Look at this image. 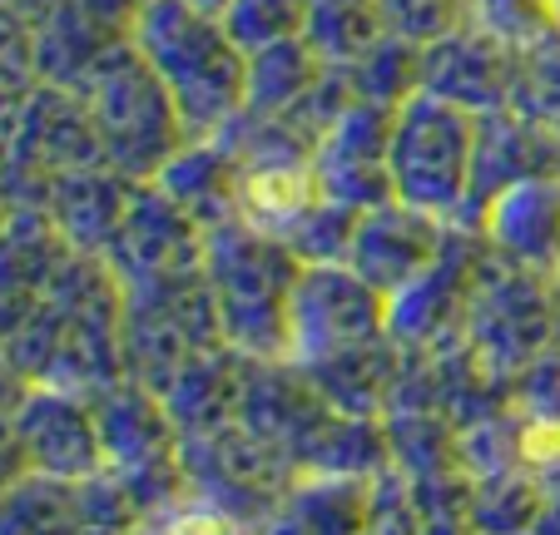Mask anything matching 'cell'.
<instances>
[{
  "label": "cell",
  "instance_id": "1",
  "mask_svg": "<svg viewBox=\"0 0 560 535\" xmlns=\"http://www.w3.org/2000/svg\"><path fill=\"white\" fill-rule=\"evenodd\" d=\"M5 377L85 397L125 377V288L100 253H70L25 323L5 333Z\"/></svg>",
  "mask_w": 560,
  "mask_h": 535
},
{
  "label": "cell",
  "instance_id": "2",
  "mask_svg": "<svg viewBox=\"0 0 560 535\" xmlns=\"http://www.w3.org/2000/svg\"><path fill=\"white\" fill-rule=\"evenodd\" d=\"M135 45L154 74L170 84L189 139H213L248 95V55L233 45L219 15L189 0H144Z\"/></svg>",
  "mask_w": 560,
  "mask_h": 535
},
{
  "label": "cell",
  "instance_id": "3",
  "mask_svg": "<svg viewBox=\"0 0 560 535\" xmlns=\"http://www.w3.org/2000/svg\"><path fill=\"white\" fill-rule=\"evenodd\" d=\"M303 258L283 239L233 219L209 233L203 278L219 303L223 342L244 357H288V307Z\"/></svg>",
  "mask_w": 560,
  "mask_h": 535
},
{
  "label": "cell",
  "instance_id": "4",
  "mask_svg": "<svg viewBox=\"0 0 560 535\" xmlns=\"http://www.w3.org/2000/svg\"><path fill=\"white\" fill-rule=\"evenodd\" d=\"M80 95L90 100L100 144H105V164H115L119 174L139 178V184H154L159 168L189 144V129L179 119L170 84L159 80L135 40L109 55L85 80Z\"/></svg>",
  "mask_w": 560,
  "mask_h": 535
},
{
  "label": "cell",
  "instance_id": "5",
  "mask_svg": "<svg viewBox=\"0 0 560 535\" xmlns=\"http://www.w3.org/2000/svg\"><path fill=\"white\" fill-rule=\"evenodd\" d=\"M476 129H481V115L432 90L402 100L392 125V194L412 209L456 223L471 194Z\"/></svg>",
  "mask_w": 560,
  "mask_h": 535
},
{
  "label": "cell",
  "instance_id": "6",
  "mask_svg": "<svg viewBox=\"0 0 560 535\" xmlns=\"http://www.w3.org/2000/svg\"><path fill=\"white\" fill-rule=\"evenodd\" d=\"M105 164L90 100L70 84L40 80L25 100L5 105V203H40L60 174Z\"/></svg>",
  "mask_w": 560,
  "mask_h": 535
},
{
  "label": "cell",
  "instance_id": "7",
  "mask_svg": "<svg viewBox=\"0 0 560 535\" xmlns=\"http://www.w3.org/2000/svg\"><path fill=\"white\" fill-rule=\"evenodd\" d=\"M466 342L497 377H516L530 357L560 342L556 274L511 263L487 243L466 307Z\"/></svg>",
  "mask_w": 560,
  "mask_h": 535
},
{
  "label": "cell",
  "instance_id": "8",
  "mask_svg": "<svg viewBox=\"0 0 560 535\" xmlns=\"http://www.w3.org/2000/svg\"><path fill=\"white\" fill-rule=\"evenodd\" d=\"M223 342L219 303L209 278L189 274L154 288H125V377L144 382L164 397L194 352Z\"/></svg>",
  "mask_w": 560,
  "mask_h": 535
},
{
  "label": "cell",
  "instance_id": "9",
  "mask_svg": "<svg viewBox=\"0 0 560 535\" xmlns=\"http://www.w3.org/2000/svg\"><path fill=\"white\" fill-rule=\"evenodd\" d=\"M179 456L194 501L233 515L248 531L268 521L283 505V496L303 481L298 466L278 446H268L264 437H254L244 421H229V427L203 431V437H184Z\"/></svg>",
  "mask_w": 560,
  "mask_h": 535
},
{
  "label": "cell",
  "instance_id": "10",
  "mask_svg": "<svg viewBox=\"0 0 560 535\" xmlns=\"http://www.w3.org/2000/svg\"><path fill=\"white\" fill-rule=\"evenodd\" d=\"M5 456H11V476L40 472V476H65V481H85V476L105 472L95 397L35 387V382H11Z\"/></svg>",
  "mask_w": 560,
  "mask_h": 535
},
{
  "label": "cell",
  "instance_id": "11",
  "mask_svg": "<svg viewBox=\"0 0 560 535\" xmlns=\"http://www.w3.org/2000/svg\"><path fill=\"white\" fill-rule=\"evenodd\" d=\"M377 337H392L387 293H377L352 263H303L288 307V357L317 362Z\"/></svg>",
  "mask_w": 560,
  "mask_h": 535
},
{
  "label": "cell",
  "instance_id": "12",
  "mask_svg": "<svg viewBox=\"0 0 560 535\" xmlns=\"http://www.w3.org/2000/svg\"><path fill=\"white\" fill-rule=\"evenodd\" d=\"M481 253H487V239L466 223H452L446 248L402 293L387 298V333L402 352H427V347H446L466 337V307H471Z\"/></svg>",
  "mask_w": 560,
  "mask_h": 535
},
{
  "label": "cell",
  "instance_id": "13",
  "mask_svg": "<svg viewBox=\"0 0 560 535\" xmlns=\"http://www.w3.org/2000/svg\"><path fill=\"white\" fill-rule=\"evenodd\" d=\"M203 248H209V233L159 184H139L105 263L115 268L119 288H154V283L203 274Z\"/></svg>",
  "mask_w": 560,
  "mask_h": 535
},
{
  "label": "cell",
  "instance_id": "14",
  "mask_svg": "<svg viewBox=\"0 0 560 535\" xmlns=\"http://www.w3.org/2000/svg\"><path fill=\"white\" fill-rule=\"evenodd\" d=\"M392 125H397V109L377 105V100H352L332 119V129L313 154L317 184L328 199L348 203L358 213L397 199L392 194Z\"/></svg>",
  "mask_w": 560,
  "mask_h": 535
},
{
  "label": "cell",
  "instance_id": "15",
  "mask_svg": "<svg viewBox=\"0 0 560 535\" xmlns=\"http://www.w3.org/2000/svg\"><path fill=\"white\" fill-rule=\"evenodd\" d=\"M516 60L521 50L501 45L476 21H462L456 31L422 45V90L471 109V115H497V109H511Z\"/></svg>",
  "mask_w": 560,
  "mask_h": 535
},
{
  "label": "cell",
  "instance_id": "16",
  "mask_svg": "<svg viewBox=\"0 0 560 535\" xmlns=\"http://www.w3.org/2000/svg\"><path fill=\"white\" fill-rule=\"evenodd\" d=\"M540 174H560V129L536 125L521 109H497L481 115L476 129V168H471V194L456 223L481 229L487 209L521 178H540Z\"/></svg>",
  "mask_w": 560,
  "mask_h": 535
},
{
  "label": "cell",
  "instance_id": "17",
  "mask_svg": "<svg viewBox=\"0 0 560 535\" xmlns=\"http://www.w3.org/2000/svg\"><path fill=\"white\" fill-rule=\"evenodd\" d=\"M446 233H452L446 219H436V213H427V209H412V203H402V199H387V203H377V209H362L348 263L377 293L392 298V293H402L427 263L446 248Z\"/></svg>",
  "mask_w": 560,
  "mask_h": 535
},
{
  "label": "cell",
  "instance_id": "18",
  "mask_svg": "<svg viewBox=\"0 0 560 535\" xmlns=\"http://www.w3.org/2000/svg\"><path fill=\"white\" fill-rule=\"evenodd\" d=\"M95 421L105 441V472L125 476L139 466H159L179 456V427L154 387L135 377H119L95 392Z\"/></svg>",
  "mask_w": 560,
  "mask_h": 535
},
{
  "label": "cell",
  "instance_id": "19",
  "mask_svg": "<svg viewBox=\"0 0 560 535\" xmlns=\"http://www.w3.org/2000/svg\"><path fill=\"white\" fill-rule=\"evenodd\" d=\"M135 194L139 178L119 174L115 164H90L55 178L50 194H45V213L55 219V229L65 233V243L74 253H100L105 258Z\"/></svg>",
  "mask_w": 560,
  "mask_h": 535
},
{
  "label": "cell",
  "instance_id": "20",
  "mask_svg": "<svg viewBox=\"0 0 560 535\" xmlns=\"http://www.w3.org/2000/svg\"><path fill=\"white\" fill-rule=\"evenodd\" d=\"M481 239L511 263L560 274V174L521 178L481 219Z\"/></svg>",
  "mask_w": 560,
  "mask_h": 535
},
{
  "label": "cell",
  "instance_id": "21",
  "mask_svg": "<svg viewBox=\"0 0 560 535\" xmlns=\"http://www.w3.org/2000/svg\"><path fill=\"white\" fill-rule=\"evenodd\" d=\"M70 243L55 229L40 203H5V253H0V303H5V333L25 323L45 288L55 283L60 263L70 258Z\"/></svg>",
  "mask_w": 560,
  "mask_h": 535
},
{
  "label": "cell",
  "instance_id": "22",
  "mask_svg": "<svg viewBox=\"0 0 560 535\" xmlns=\"http://www.w3.org/2000/svg\"><path fill=\"white\" fill-rule=\"evenodd\" d=\"M203 233L223 229L244 209V159L233 154L219 135L213 139H189L170 164L154 178Z\"/></svg>",
  "mask_w": 560,
  "mask_h": 535
},
{
  "label": "cell",
  "instance_id": "23",
  "mask_svg": "<svg viewBox=\"0 0 560 535\" xmlns=\"http://www.w3.org/2000/svg\"><path fill=\"white\" fill-rule=\"evenodd\" d=\"M244 377H248V357L238 347L219 342L194 352L179 368V377L164 387V407H170L179 437H203V431H219L229 421H238Z\"/></svg>",
  "mask_w": 560,
  "mask_h": 535
},
{
  "label": "cell",
  "instance_id": "24",
  "mask_svg": "<svg viewBox=\"0 0 560 535\" xmlns=\"http://www.w3.org/2000/svg\"><path fill=\"white\" fill-rule=\"evenodd\" d=\"M307 372L328 407H338L342 417H368L382 421L392 407V387H397V372H402V347L392 337L362 347H342L332 357H317V362H298Z\"/></svg>",
  "mask_w": 560,
  "mask_h": 535
},
{
  "label": "cell",
  "instance_id": "25",
  "mask_svg": "<svg viewBox=\"0 0 560 535\" xmlns=\"http://www.w3.org/2000/svg\"><path fill=\"white\" fill-rule=\"evenodd\" d=\"M372 481H358V476H303L283 496V505L268 521H258L248 535H368Z\"/></svg>",
  "mask_w": 560,
  "mask_h": 535
},
{
  "label": "cell",
  "instance_id": "26",
  "mask_svg": "<svg viewBox=\"0 0 560 535\" xmlns=\"http://www.w3.org/2000/svg\"><path fill=\"white\" fill-rule=\"evenodd\" d=\"M317 199H328V194L317 184L313 159H298V164H248L238 219L264 229V233H273V239H288L293 223L303 219Z\"/></svg>",
  "mask_w": 560,
  "mask_h": 535
},
{
  "label": "cell",
  "instance_id": "27",
  "mask_svg": "<svg viewBox=\"0 0 560 535\" xmlns=\"http://www.w3.org/2000/svg\"><path fill=\"white\" fill-rule=\"evenodd\" d=\"M328 60L313 50L307 35H293V40H278L268 50L248 55V95H244V109L248 115H283L293 109L298 100L323 80Z\"/></svg>",
  "mask_w": 560,
  "mask_h": 535
},
{
  "label": "cell",
  "instance_id": "28",
  "mask_svg": "<svg viewBox=\"0 0 560 535\" xmlns=\"http://www.w3.org/2000/svg\"><path fill=\"white\" fill-rule=\"evenodd\" d=\"M0 535H80V481L40 472L5 476Z\"/></svg>",
  "mask_w": 560,
  "mask_h": 535
},
{
  "label": "cell",
  "instance_id": "29",
  "mask_svg": "<svg viewBox=\"0 0 560 535\" xmlns=\"http://www.w3.org/2000/svg\"><path fill=\"white\" fill-rule=\"evenodd\" d=\"M382 431H387L392 466H397L407 481L462 466V456H456V421L442 417V411L392 407L387 417H382Z\"/></svg>",
  "mask_w": 560,
  "mask_h": 535
},
{
  "label": "cell",
  "instance_id": "30",
  "mask_svg": "<svg viewBox=\"0 0 560 535\" xmlns=\"http://www.w3.org/2000/svg\"><path fill=\"white\" fill-rule=\"evenodd\" d=\"M307 40L328 65H352L387 35L382 0H307Z\"/></svg>",
  "mask_w": 560,
  "mask_h": 535
},
{
  "label": "cell",
  "instance_id": "31",
  "mask_svg": "<svg viewBox=\"0 0 560 535\" xmlns=\"http://www.w3.org/2000/svg\"><path fill=\"white\" fill-rule=\"evenodd\" d=\"M540 505H546V481L526 466L471 481V521L481 535H530Z\"/></svg>",
  "mask_w": 560,
  "mask_h": 535
},
{
  "label": "cell",
  "instance_id": "32",
  "mask_svg": "<svg viewBox=\"0 0 560 535\" xmlns=\"http://www.w3.org/2000/svg\"><path fill=\"white\" fill-rule=\"evenodd\" d=\"M352 90L358 100H377V105H402L422 90V45L407 40V35L387 31L372 50H362L358 60L348 65Z\"/></svg>",
  "mask_w": 560,
  "mask_h": 535
},
{
  "label": "cell",
  "instance_id": "33",
  "mask_svg": "<svg viewBox=\"0 0 560 535\" xmlns=\"http://www.w3.org/2000/svg\"><path fill=\"white\" fill-rule=\"evenodd\" d=\"M471 21L511 50H536L560 35V0H471Z\"/></svg>",
  "mask_w": 560,
  "mask_h": 535
},
{
  "label": "cell",
  "instance_id": "34",
  "mask_svg": "<svg viewBox=\"0 0 560 535\" xmlns=\"http://www.w3.org/2000/svg\"><path fill=\"white\" fill-rule=\"evenodd\" d=\"M223 31L244 55H258L307 31V0H233L223 11Z\"/></svg>",
  "mask_w": 560,
  "mask_h": 535
},
{
  "label": "cell",
  "instance_id": "35",
  "mask_svg": "<svg viewBox=\"0 0 560 535\" xmlns=\"http://www.w3.org/2000/svg\"><path fill=\"white\" fill-rule=\"evenodd\" d=\"M358 209H348V203L338 199H317L313 209L303 213V219L293 223V233H288V248L298 253L303 263H348V248H352V233H358Z\"/></svg>",
  "mask_w": 560,
  "mask_h": 535
},
{
  "label": "cell",
  "instance_id": "36",
  "mask_svg": "<svg viewBox=\"0 0 560 535\" xmlns=\"http://www.w3.org/2000/svg\"><path fill=\"white\" fill-rule=\"evenodd\" d=\"M382 21H387V31L407 35V40L432 45L436 35L471 21V0H382Z\"/></svg>",
  "mask_w": 560,
  "mask_h": 535
},
{
  "label": "cell",
  "instance_id": "37",
  "mask_svg": "<svg viewBox=\"0 0 560 535\" xmlns=\"http://www.w3.org/2000/svg\"><path fill=\"white\" fill-rule=\"evenodd\" d=\"M368 535H422V515H417L412 486L397 466L372 481V511H368Z\"/></svg>",
  "mask_w": 560,
  "mask_h": 535
},
{
  "label": "cell",
  "instance_id": "38",
  "mask_svg": "<svg viewBox=\"0 0 560 535\" xmlns=\"http://www.w3.org/2000/svg\"><path fill=\"white\" fill-rule=\"evenodd\" d=\"M511 397H516V411H526V417H560V342L536 352L511 377Z\"/></svg>",
  "mask_w": 560,
  "mask_h": 535
},
{
  "label": "cell",
  "instance_id": "39",
  "mask_svg": "<svg viewBox=\"0 0 560 535\" xmlns=\"http://www.w3.org/2000/svg\"><path fill=\"white\" fill-rule=\"evenodd\" d=\"M144 535H248V525H238L233 515L213 511V505L189 496V501H179L174 511L144 521Z\"/></svg>",
  "mask_w": 560,
  "mask_h": 535
},
{
  "label": "cell",
  "instance_id": "40",
  "mask_svg": "<svg viewBox=\"0 0 560 535\" xmlns=\"http://www.w3.org/2000/svg\"><path fill=\"white\" fill-rule=\"evenodd\" d=\"M60 5H65V0H5V15L35 31V25H45L55 11H60Z\"/></svg>",
  "mask_w": 560,
  "mask_h": 535
},
{
  "label": "cell",
  "instance_id": "41",
  "mask_svg": "<svg viewBox=\"0 0 560 535\" xmlns=\"http://www.w3.org/2000/svg\"><path fill=\"white\" fill-rule=\"evenodd\" d=\"M530 535H560V486H556V491H546V505H540Z\"/></svg>",
  "mask_w": 560,
  "mask_h": 535
},
{
  "label": "cell",
  "instance_id": "42",
  "mask_svg": "<svg viewBox=\"0 0 560 535\" xmlns=\"http://www.w3.org/2000/svg\"><path fill=\"white\" fill-rule=\"evenodd\" d=\"M189 5H199V11H209V15H219L223 21V11H229L233 0H189Z\"/></svg>",
  "mask_w": 560,
  "mask_h": 535
},
{
  "label": "cell",
  "instance_id": "43",
  "mask_svg": "<svg viewBox=\"0 0 560 535\" xmlns=\"http://www.w3.org/2000/svg\"><path fill=\"white\" fill-rule=\"evenodd\" d=\"M556 307H560V274H556Z\"/></svg>",
  "mask_w": 560,
  "mask_h": 535
},
{
  "label": "cell",
  "instance_id": "44",
  "mask_svg": "<svg viewBox=\"0 0 560 535\" xmlns=\"http://www.w3.org/2000/svg\"><path fill=\"white\" fill-rule=\"evenodd\" d=\"M139 535H144V531H139Z\"/></svg>",
  "mask_w": 560,
  "mask_h": 535
}]
</instances>
